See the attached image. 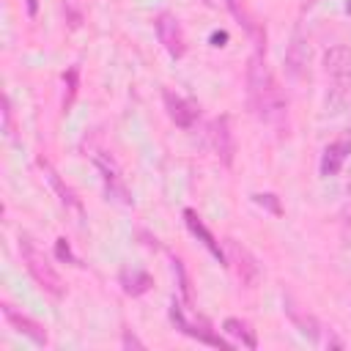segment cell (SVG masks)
Instances as JSON below:
<instances>
[{"mask_svg": "<svg viewBox=\"0 0 351 351\" xmlns=\"http://www.w3.org/2000/svg\"><path fill=\"white\" fill-rule=\"evenodd\" d=\"M346 192L351 195V170H348V176H346Z\"/></svg>", "mask_w": 351, "mask_h": 351, "instance_id": "24", "label": "cell"}, {"mask_svg": "<svg viewBox=\"0 0 351 351\" xmlns=\"http://www.w3.org/2000/svg\"><path fill=\"white\" fill-rule=\"evenodd\" d=\"M55 252H58L60 261H71V263H77V258H74V252H71V247H69L66 239H58V241H55Z\"/></svg>", "mask_w": 351, "mask_h": 351, "instance_id": "22", "label": "cell"}, {"mask_svg": "<svg viewBox=\"0 0 351 351\" xmlns=\"http://www.w3.org/2000/svg\"><path fill=\"white\" fill-rule=\"evenodd\" d=\"M154 30H156V38H159V44L165 47V52L170 58H176V60L184 58L186 38H184V27H181V22H178L176 14H170V11L156 14L154 16Z\"/></svg>", "mask_w": 351, "mask_h": 351, "instance_id": "4", "label": "cell"}, {"mask_svg": "<svg viewBox=\"0 0 351 351\" xmlns=\"http://www.w3.org/2000/svg\"><path fill=\"white\" fill-rule=\"evenodd\" d=\"M307 69H310V41L302 30H293L285 49V74L291 80H302L307 77Z\"/></svg>", "mask_w": 351, "mask_h": 351, "instance_id": "6", "label": "cell"}, {"mask_svg": "<svg viewBox=\"0 0 351 351\" xmlns=\"http://www.w3.org/2000/svg\"><path fill=\"white\" fill-rule=\"evenodd\" d=\"M3 307V315H5V321L19 332V335H25V337H30L36 346H47V329H44V324H38L36 318H30L27 313H22V310H16L11 302H3L0 304Z\"/></svg>", "mask_w": 351, "mask_h": 351, "instance_id": "9", "label": "cell"}, {"mask_svg": "<svg viewBox=\"0 0 351 351\" xmlns=\"http://www.w3.org/2000/svg\"><path fill=\"white\" fill-rule=\"evenodd\" d=\"M285 310H288V315H291V321H293V326L302 332V335H307L310 340H318V335H321V324H318V318L313 315V313H307V310H299L296 304H285Z\"/></svg>", "mask_w": 351, "mask_h": 351, "instance_id": "17", "label": "cell"}, {"mask_svg": "<svg viewBox=\"0 0 351 351\" xmlns=\"http://www.w3.org/2000/svg\"><path fill=\"white\" fill-rule=\"evenodd\" d=\"M225 247H228V261L233 263V269H236L239 280H241L244 285H255V282H258V277H261V269H258V261L250 255V250H247L244 244L233 241V239H228V241H225Z\"/></svg>", "mask_w": 351, "mask_h": 351, "instance_id": "8", "label": "cell"}, {"mask_svg": "<svg viewBox=\"0 0 351 351\" xmlns=\"http://www.w3.org/2000/svg\"><path fill=\"white\" fill-rule=\"evenodd\" d=\"M346 14L351 16V0H346Z\"/></svg>", "mask_w": 351, "mask_h": 351, "instance_id": "26", "label": "cell"}, {"mask_svg": "<svg viewBox=\"0 0 351 351\" xmlns=\"http://www.w3.org/2000/svg\"><path fill=\"white\" fill-rule=\"evenodd\" d=\"M222 329H225L228 337L239 340L244 348H258V335H255V329H252L244 318H225Z\"/></svg>", "mask_w": 351, "mask_h": 351, "instance_id": "16", "label": "cell"}, {"mask_svg": "<svg viewBox=\"0 0 351 351\" xmlns=\"http://www.w3.org/2000/svg\"><path fill=\"white\" fill-rule=\"evenodd\" d=\"M162 101H165L167 118H170L176 126H181V129L195 126V121H197V115H200V110H197L195 101H189L186 96L173 93V90H162Z\"/></svg>", "mask_w": 351, "mask_h": 351, "instance_id": "7", "label": "cell"}, {"mask_svg": "<svg viewBox=\"0 0 351 351\" xmlns=\"http://www.w3.org/2000/svg\"><path fill=\"white\" fill-rule=\"evenodd\" d=\"M348 154H351V143H348V140H335V143H329V145L324 148V154H321V162H318L321 176H326V178H329V176H337V173L343 170Z\"/></svg>", "mask_w": 351, "mask_h": 351, "instance_id": "11", "label": "cell"}, {"mask_svg": "<svg viewBox=\"0 0 351 351\" xmlns=\"http://www.w3.org/2000/svg\"><path fill=\"white\" fill-rule=\"evenodd\" d=\"M151 285H154V280H151L148 271H140V269H123V271H121V288H123V293H129V296H140V293H145Z\"/></svg>", "mask_w": 351, "mask_h": 351, "instance_id": "18", "label": "cell"}, {"mask_svg": "<svg viewBox=\"0 0 351 351\" xmlns=\"http://www.w3.org/2000/svg\"><path fill=\"white\" fill-rule=\"evenodd\" d=\"M170 321H173V326L178 329V332H184L186 337H192V340H197V343H203V346H211V348H230V343L228 340H222L206 321H195L184 307H181V302H170Z\"/></svg>", "mask_w": 351, "mask_h": 351, "instance_id": "3", "label": "cell"}, {"mask_svg": "<svg viewBox=\"0 0 351 351\" xmlns=\"http://www.w3.org/2000/svg\"><path fill=\"white\" fill-rule=\"evenodd\" d=\"M123 346H126V348H143V343H140L129 329H123Z\"/></svg>", "mask_w": 351, "mask_h": 351, "instance_id": "23", "label": "cell"}, {"mask_svg": "<svg viewBox=\"0 0 351 351\" xmlns=\"http://www.w3.org/2000/svg\"><path fill=\"white\" fill-rule=\"evenodd\" d=\"M19 258H22V263H25L27 274L33 277V282H36L44 293H49V296H55V299H60V296L66 293L63 277L58 274V269L49 263V258L38 250V244H36L30 236H19Z\"/></svg>", "mask_w": 351, "mask_h": 351, "instance_id": "2", "label": "cell"}, {"mask_svg": "<svg viewBox=\"0 0 351 351\" xmlns=\"http://www.w3.org/2000/svg\"><path fill=\"white\" fill-rule=\"evenodd\" d=\"M208 137H211V148H214L217 159H219L225 167H230V165H233V156H236V134H233L230 118H228V115H217V118L211 121Z\"/></svg>", "mask_w": 351, "mask_h": 351, "instance_id": "5", "label": "cell"}, {"mask_svg": "<svg viewBox=\"0 0 351 351\" xmlns=\"http://www.w3.org/2000/svg\"><path fill=\"white\" fill-rule=\"evenodd\" d=\"M96 165H99V173H101V181H104L107 195H110L115 203H121V206H132V195H129V189H126L123 178L118 176V170H115L112 165L101 162V159H96Z\"/></svg>", "mask_w": 351, "mask_h": 351, "instance_id": "12", "label": "cell"}, {"mask_svg": "<svg viewBox=\"0 0 351 351\" xmlns=\"http://www.w3.org/2000/svg\"><path fill=\"white\" fill-rule=\"evenodd\" d=\"M63 110H69L77 99V90H80V66H69L63 71Z\"/></svg>", "mask_w": 351, "mask_h": 351, "instance_id": "19", "label": "cell"}, {"mask_svg": "<svg viewBox=\"0 0 351 351\" xmlns=\"http://www.w3.org/2000/svg\"><path fill=\"white\" fill-rule=\"evenodd\" d=\"M225 3H228L230 14H233V16H236V19H239L244 27H247V33L252 36V41H255L258 52H263V47H266V44H263V41H266V33H263V27L255 22V16L247 11V5H244L241 0H225Z\"/></svg>", "mask_w": 351, "mask_h": 351, "instance_id": "15", "label": "cell"}, {"mask_svg": "<svg viewBox=\"0 0 351 351\" xmlns=\"http://www.w3.org/2000/svg\"><path fill=\"white\" fill-rule=\"evenodd\" d=\"M27 11H30V14H36V0H27Z\"/></svg>", "mask_w": 351, "mask_h": 351, "instance_id": "25", "label": "cell"}, {"mask_svg": "<svg viewBox=\"0 0 351 351\" xmlns=\"http://www.w3.org/2000/svg\"><path fill=\"white\" fill-rule=\"evenodd\" d=\"M0 112H3V132H5L8 140H14V112H11V101H8L5 93L0 99Z\"/></svg>", "mask_w": 351, "mask_h": 351, "instance_id": "21", "label": "cell"}, {"mask_svg": "<svg viewBox=\"0 0 351 351\" xmlns=\"http://www.w3.org/2000/svg\"><path fill=\"white\" fill-rule=\"evenodd\" d=\"M247 104L261 123L277 132V137L288 134V99L282 96V88L269 69L266 55L258 49L247 60Z\"/></svg>", "mask_w": 351, "mask_h": 351, "instance_id": "1", "label": "cell"}, {"mask_svg": "<svg viewBox=\"0 0 351 351\" xmlns=\"http://www.w3.org/2000/svg\"><path fill=\"white\" fill-rule=\"evenodd\" d=\"M38 165H41V170H44V176H47V181H49V186L55 189V195H58V200L63 203V206H69V208H77L80 211V200H77V195H74V189L58 176V170L47 162V159H38Z\"/></svg>", "mask_w": 351, "mask_h": 351, "instance_id": "14", "label": "cell"}, {"mask_svg": "<svg viewBox=\"0 0 351 351\" xmlns=\"http://www.w3.org/2000/svg\"><path fill=\"white\" fill-rule=\"evenodd\" d=\"M324 71L332 74V77H346L351 74V47L346 44H335L324 52Z\"/></svg>", "mask_w": 351, "mask_h": 351, "instance_id": "13", "label": "cell"}, {"mask_svg": "<svg viewBox=\"0 0 351 351\" xmlns=\"http://www.w3.org/2000/svg\"><path fill=\"white\" fill-rule=\"evenodd\" d=\"M184 222H186L189 233H192V236H195V239H197V241H200V244H203V247H206V250H208L219 263H225V261H228V252L222 250L219 239L206 228V222L197 217V211H195V208H184Z\"/></svg>", "mask_w": 351, "mask_h": 351, "instance_id": "10", "label": "cell"}, {"mask_svg": "<svg viewBox=\"0 0 351 351\" xmlns=\"http://www.w3.org/2000/svg\"><path fill=\"white\" fill-rule=\"evenodd\" d=\"M252 203H255V206H261V208H266V211H269V214H274V217H280V214H282L280 197H277V195H271V192H255V195H252Z\"/></svg>", "mask_w": 351, "mask_h": 351, "instance_id": "20", "label": "cell"}]
</instances>
